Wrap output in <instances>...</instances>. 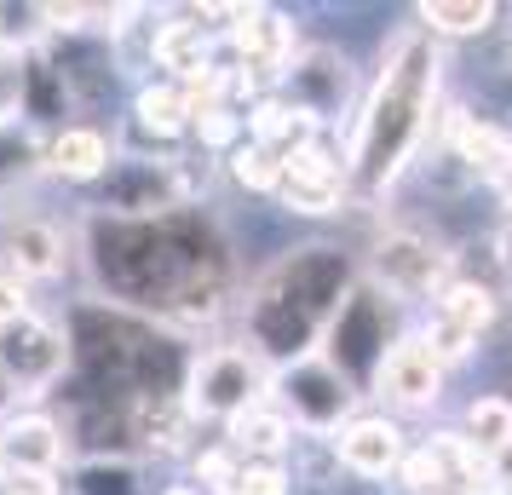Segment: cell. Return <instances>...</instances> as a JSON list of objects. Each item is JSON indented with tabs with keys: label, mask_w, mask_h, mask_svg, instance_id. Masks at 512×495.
Masks as SVG:
<instances>
[{
	"label": "cell",
	"mask_w": 512,
	"mask_h": 495,
	"mask_svg": "<svg viewBox=\"0 0 512 495\" xmlns=\"http://www.w3.org/2000/svg\"><path fill=\"white\" fill-rule=\"evenodd\" d=\"M438 70L443 58L432 47V35L420 29H403L392 47H386V64H380V87H374L369 110L351 133V173L363 190L392 185L403 162L415 156L420 133H426V110L438 98Z\"/></svg>",
	"instance_id": "6da1fadb"
},
{
	"label": "cell",
	"mask_w": 512,
	"mask_h": 495,
	"mask_svg": "<svg viewBox=\"0 0 512 495\" xmlns=\"http://www.w3.org/2000/svg\"><path fill=\"white\" fill-rule=\"evenodd\" d=\"M271 392V380L265 369L254 363V352H242V346H213L190 363V380H185V415H219V421H231L242 415L248 403H259Z\"/></svg>",
	"instance_id": "7a4b0ae2"
},
{
	"label": "cell",
	"mask_w": 512,
	"mask_h": 495,
	"mask_svg": "<svg viewBox=\"0 0 512 495\" xmlns=\"http://www.w3.org/2000/svg\"><path fill=\"white\" fill-rule=\"evenodd\" d=\"M351 392L346 375L323 363V357H300L294 369H282L277 375V409L288 415V426H340V415L351 409Z\"/></svg>",
	"instance_id": "3957f363"
},
{
	"label": "cell",
	"mask_w": 512,
	"mask_h": 495,
	"mask_svg": "<svg viewBox=\"0 0 512 495\" xmlns=\"http://www.w3.org/2000/svg\"><path fill=\"white\" fill-rule=\"evenodd\" d=\"M64 363H70V346H64V334L41 323V317H18V323H6L0 329V375L6 386H24V392H47L52 380L64 375Z\"/></svg>",
	"instance_id": "277c9868"
},
{
	"label": "cell",
	"mask_w": 512,
	"mask_h": 495,
	"mask_svg": "<svg viewBox=\"0 0 512 495\" xmlns=\"http://www.w3.org/2000/svg\"><path fill=\"white\" fill-rule=\"evenodd\" d=\"M374 277L386 294L397 300H438L443 288H449V254H443L438 242H426L415 231H392L380 242V260H374Z\"/></svg>",
	"instance_id": "5b68a950"
},
{
	"label": "cell",
	"mask_w": 512,
	"mask_h": 495,
	"mask_svg": "<svg viewBox=\"0 0 512 495\" xmlns=\"http://www.w3.org/2000/svg\"><path fill=\"white\" fill-rule=\"evenodd\" d=\"M374 392L392 398L397 409H426L443 392V363L426 352V340L409 334V340H397L392 352L374 363Z\"/></svg>",
	"instance_id": "8992f818"
},
{
	"label": "cell",
	"mask_w": 512,
	"mask_h": 495,
	"mask_svg": "<svg viewBox=\"0 0 512 495\" xmlns=\"http://www.w3.org/2000/svg\"><path fill=\"white\" fill-rule=\"evenodd\" d=\"M231 18H236L231 41L254 70L282 75L294 64V24H288L282 12H271V6H231Z\"/></svg>",
	"instance_id": "52a82bcc"
},
{
	"label": "cell",
	"mask_w": 512,
	"mask_h": 495,
	"mask_svg": "<svg viewBox=\"0 0 512 495\" xmlns=\"http://www.w3.org/2000/svg\"><path fill=\"white\" fill-rule=\"evenodd\" d=\"M334 449H340V461H346L351 472H363V478H386V472H397V461L409 455V449H403V432H397L392 421H380V415L346 421L334 432Z\"/></svg>",
	"instance_id": "ba28073f"
},
{
	"label": "cell",
	"mask_w": 512,
	"mask_h": 495,
	"mask_svg": "<svg viewBox=\"0 0 512 495\" xmlns=\"http://www.w3.org/2000/svg\"><path fill=\"white\" fill-rule=\"evenodd\" d=\"M6 265L12 277H58L64 271V231L41 219H18L6 231Z\"/></svg>",
	"instance_id": "9c48e42d"
},
{
	"label": "cell",
	"mask_w": 512,
	"mask_h": 495,
	"mask_svg": "<svg viewBox=\"0 0 512 495\" xmlns=\"http://www.w3.org/2000/svg\"><path fill=\"white\" fill-rule=\"evenodd\" d=\"M225 432H231V449H242L248 461H277L282 449L294 444V426H288V415H282L277 403H248L242 415H231L225 421Z\"/></svg>",
	"instance_id": "30bf717a"
},
{
	"label": "cell",
	"mask_w": 512,
	"mask_h": 495,
	"mask_svg": "<svg viewBox=\"0 0 512 495\" xmlns=\"http://www.w3.org/2000/svg\"><path fill=\"white\" fill-rule=\"evenodd\" d=\"M0 444H6L12 472H52L64 461V432L47 415H18V421L0 432Z\"/></svg>",
	"instance_id": "8fae6325"
},
{
	"label": "cell",
	"mask_w": 512,
	"mask_h": 495,
	"mask_svg": "<svg viewBox=\"0 0 512 495\" xmlns=\"http://www.w3.org/2000/svg\"><path fill=\"white\" fill-rule=\"evenodd\" d=\"M449 144H455V156H461L466 167H478L489 179H501L512 167V133H501V127H489V121H478V116H461V110H455Z\"/></svg>",
	"instance_id": "7c38bea8"
},
{
	"label": "cell",
	"mask_w": 512,
	"mask_h": 495,
	"mask_svg": "<svg viewBox=\"0 0 512 495\" xmlns=\"http://www.w3.org/2000/svg\"><path fill=\"white\" fill-rule=\"evenodd\" d=\"M52 167H58L64 179H98V173L110 167V139H104L98 127H64V133L52 139Z\"/></svg>",
	"instance_id": "4fadbf2b"
},
{
	"label": "cell",
	"mask_w": 512,
	"mask_h": 495,
	"mask_svg": "<svg viewBox=\"0 0 512 495\" xmlns=\"http://www.w3.org/2000/svg\"><path fill=\"white\" fill-rule=\"evenodd\" d=\"M438 323H449V329H461V334H478L495 323V294L489 288H478V283H449L438 294Z\"/></svg>",
	"instance_id": "5bb4252c"
},
{
	"label": "cell",
	"mask_w": 512,
	"mask_h": 495,
	"mask_svg": "<svg viewBox=\"0 0 512 495\" xmlns=\"http://www.w3.org/2000/svg\"><path fill=\"white\" fill-rule=\"evenodd\" d=\"M420 24L432 35H484L495 24V6H484V0H426Z\"/></svg>",
	"instance_id": "9a60e30c"
},
{
	"label": "cell",
	"mask_w": 512,
	"mask_h": 495,
	"mask_svg": "<svg viewBox=\"0 0 512 495\" xmlns=\"http://www.w3.org/2000/svg\"><path fill=\"white\" fill-rule=\"evenodd\" d=\"M139 121L150 127V133H162V139L185 133V127H190L185 87H144V93H139Z\"/></svg>",
	"instance_id": "2e32d148"
},
{
	"label": "cell",
	"mask_w": 512,
	"mask_h": 495,
	"mask_svg": "<svg viewBox=\"0 0 512 495\" xmlns=\"http://www.w3.org/2000/svg\"><path fill=\"white\" fill-rule=\"evenodd\" d=\"M466 444L472 449H495L512 444V403L507 398H478L472 409H466Z\"/></svg>",
	"instance_id": "e0dca14e"
},
{
	"label": "cell",
	"mask_w": 512,
	"mask_h": 495,
	"mask_svg": "<svg viewBox=\"0 0 512 495\" xmlns=\"http://www.w3.org/2000/svg\"><path fill=\"white\" fill-rule=\"evenodd\" d=\"M81 495H139V467L133 461H87L75 472Z\"/></svg>",
	"instance_id": "ac0fdd59"
},
{
	"label": "cell",
	"mask_w": 512,
	"mask_h": 495,
	"mask_svg": "<svg viewBox=\"0 0 512 495\" xmlns=\"http://www.w3.org/2000/svg\"><path fill=\"white\" fill-rule=\"evenodd\" d=\"M231 173H236V185H248V190H282V156L265 150V144H242L231 156Z\"/></svg>",
	"instance_id": "d6986e66"
},
{
	"label": "cell",
	"mask_w": 512,
	"mask_h": 495,
	"mask_svg": "<svg viewBox=\"0 0 512 495\" xmlns=\"http://www.w3.org/2000/svg\"><path fill=\"white\" fill-rule=\"evenodd\" d=\"M432 455L443 461V472H466L472 484H478V472H489V455L466 444V432H438L432 438Z\"/></svg>",
	"instance_id": "ffe728a7"
},
{
	"label": "cell",
	"mask_w": 512,
	"mask_h": 495,
	"mask_svg": "<svg viewBox=\"0 0 512 495\" xmlns=\"http://www.w3.org/2000/svg\"><path fill=\"white\" fill-rule=\"evenodd\" d=\"M397 472H403V484H409V490H443V484H449V472H443V461L438 455H432V449H415V455H403V461H397Z\"/></svg>",
	"instance_id": "44dd1931"
},
{
	"label": "cell",
	"mask_w": 512,
	"mask_h": 495,
	"mask_svg": "<svg viewBox=\"0 0 512 495\" xmlns=\"http://www.w3.org/2000/svg\"><path fill=\"white\" fill-rule=\"evenodd\" d=\"M231 495H288V472L277 461H248V467L236 472Z\"/></svg>",
	"instance_id": "7402d4cb"
},
{
	"label": "cell",
	"mask_w": 512,
	"mask_h": 495,
	"mask_svg": "<svg viewBox=\"0 0 512 495\" xmlns=\"http://www.w3.org/2000/svg\"><path fill=\"white\" fill-rule=\"evenodd\" d=\"M472 334H461V329H449V323H432V334H426V352L438 357V363H461V357H472Z\"/></svg>",
	"instance_id": "603a6c76"
},
{
	"label": "cell",
	"mask_w": 512,
	"mask_h": 495,
	"mask_svg": "<svg viewBox=\"0 0 512 495\" xmlns=\"http://www.w3.org/2000/svg\"><path fill=\"white\" fill-rule=\"evenodd\" d=\"M196 133H202V144H213V150H219V144H236V127H242V121L231 116V110H225V104H219V110H196Z\"/></svg>",
	"instance_id": "cb8c5ba5"
},
{
	"label": "cell",
	"mask_w": 512,
	"mask_h": 495,
	"mask_svg": "<svg viewBox=\"0 0 512 495\" xmlns=\"http://www.w3.org/2000/svg\"><path fill=\"white\" fill-rule=\"evenodd\" d=\"M236 461L231 449H208V455H196V478H208V490H236Z\"/></svg>",
	"instance_id": "d4e9b609"
},
{
	"label": "cell",
	"mask_w": 512,
	"mask_h": 495,
	"mask_svg": "<svg viewBox=\"0 0 512 495\" xmlns=\"http://www.w3.org/2000/svg\"><path fill=\"white\" fill-rule=\"evenodd\" d=\"M18 317H24V288H18L12 271H0V329H6V323H18Z\"/></svg>",
	"instance_id": "484cf974"
},
{
	"label": "cell",
	"mask_w": 512,
	"mask_h": 495,
	"mask_svg": "<svg viewBox=\"0 0 512 495\" xmlns=\"http://www.w3.org/2000/svg\"><path fill=\"white\" fill-rule=\"evenodd\" d=\"M6 495H58V484H52V472H12Z\"/></svg>",
	"instance_id": "4316f807"
},
{
	"label": "cell",
	"mask_w": 512,
	"mask_h": 495,
	"mask_svg": "<svg viewBox=\"0 0 512 495\" xmlns=\"http://www.w3.org/2000/svg\"><path fill=\"white\" fill-rule=\"evenodd\" d=\"M489 484L512 495V444H501L495 455H489Z\"/></svg>",
	"instance_id": "83f0119b"
},
{
	"label": "cell",
	"mask_w": 512,
	"mask_h": 495,
	"mask_svg": "<svg viewBox=\"0 0 512 495\" xmlns=\"http://www.w3.org/2000/svg\"><path fill=\"white\" fill-rule=\"evenodd\" d=\"M495 185H501V202H507V208H512V167H507V173H501V179H495Z\"/></svg>",
	"instance_id": "f1b7e54d"
},
{
	"label": "cell",
	"mask_w": 512,
	"mask_h": 495,
	"mask_svg": "<svg viewBox=\"0 0 512 495\" xmlns=\"http://www.w3.org/2000/svg\"><path fill=\"white\" fill-rule=\"evenodd\" d=\"M6 478H12V461H6V444H0V490H6Z\"/></svg>",
	"instance_id": "f546056e"
},
{
	"label": "cell",
	"mask_w": 512,
	"mask_h": 495,
	"mask_svg": "<svg viewBox=\"0 0 512 495\" xmlns=\"http://www.w3.org/2000/svg\"><path fill=\"white\" fill-rule=\"evenodd\" d=\"M167 495H202V490H190V484H179V490H167Z\"/></svg>",
	"instance_id": "4dcf8cb0"
},
{
	"label": "cell",
	"mask_w": 512,
	"mask_h": 495,
	"mask_svg": "<svg viewBox=\"0 0 512 495\" xmlns=\"http://www.w3.org/2000/svg\"><path fill=\"white\" fill-rule=\"evenodd\" d=\"M489 495H507V490H489Z\"/></svg>",
	"instance_id": "1f68e13d"
}]
</instances>
